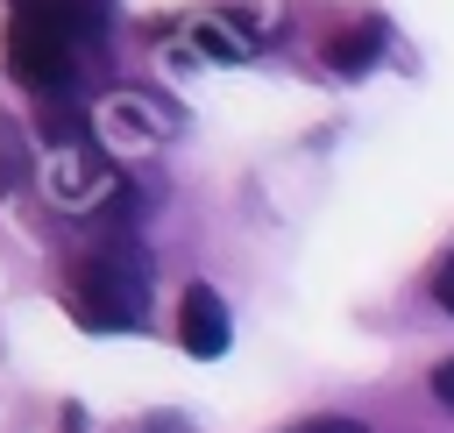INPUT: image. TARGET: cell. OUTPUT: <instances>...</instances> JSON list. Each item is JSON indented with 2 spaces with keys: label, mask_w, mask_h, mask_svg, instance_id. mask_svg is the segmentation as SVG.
I'll return each mask as SVG.
<instances>
[{
  "label": "cell",
  "mask_w": 454,
  "mask_h": 433,
  "mask_svg": "<svg viewBox=\"0 0 454 433\" xmlns=\"http://www.w3.org/2000/svg\"><path fill=\"white\" fill-rule=\"evenodd\" d=\"M71 291H78V319L92 334H135L149 312V256L135 241H106L78 263Z\"/></svg>",
  "instance_id": "cell-1"
},
{
  "label": "cell",
  "mask_w": 454,
  "mask_h": 433,
  "mask_svg": "<svg viewBox=\"0 0 454 433\" xmlns=\"http://www.w3.org/2000/svg\"><path fill=\"white\" fill-rule=\"evenodd\" d=\"M71 64H78V35L64 21H43V14H14L7 21V71L21 85H35L43 99H57L71 85Z\"/></svg>",
  "instance_id": "cell-2"
},
{
  "label": "cell",
  "mask_w": 454,
  "mask_h": 433,
  "mask_svg": "<svg viewBox=\"0 0 454 433\" xmlns=\"http://www.w3.org/2000/svg\"><path fill=\"white\" fill-rule=\"evenodd\" d=\"M43 192H50V206H64V213H99L106 199H128V185L114 177V156H106L92 135L50 149V163H43Z\"/></svg>",
  "instance_id": "cell-3"
},
{
  "label": "cell",
  "mask_w": 454,
  "mask_h": 433,
  "mask_svg": "<svg viewBox=\"0 0 454 433\" xmlns=\"http://www.w3.org/2000/svg\"><path fill=\"white\" fill-rule=\"evenodd\" d=\"M170 128H177V114H170L163 99H149V92H114V99L99 106V135H106V142H128V149L163 142Z\"/></svg>",
  "instance_id": "cell-4"
},
{
  "label": "cell",
  "mask_w": 454,
  "mask_h": 433,
  "mask_svg": "<svg viewBox=\"0 0 454 433\" xmlns=\"http://www.w3.org/2000/svg\"><path fill=\"white\" fill-rule=\"evenodd\" d=\"M177 341H184V348H192L199 362L227 355L234 327H227V305H220V291H213V284H192V291L177 298Z\"/></svg>",
  "instance_id": "cell-5"
},
{
  "label": "cell",
  "mask_w": 454,
  "mask_h": 433,
  "mask_svg": "<svg viewBox=\"0 0 454 433\" xmlns=\"http://www.w3.org/2000/svg\"><path fill=\"white\" fill-rule=\"evenodd\" d=\"M14 14H43V21H64L78 43H99V28H106V0H14Z\"/></svg>",
  "instance_id": "cell-6"
},
{
  "label": "cell",
  "mask_w": 454,
  "mask_h": 433,
  "mask_svg": "<svg viewBox=\"0 0 454 433\" xmlns=\"http://www.w3.org/2000/svg\"><path fill=\"white\" fill-rule=\"evenodd\" d=\"M376 57H383V21H355V28H340V35L326 43V64H333V71H348V78H355V71H369Z\"/></svg>",
  "instance_id": "cell-7"
},
{
  "label": "cell",
  "mask_w": 454,
  "mask_h": 433,
  "mask_svg": "<svg viewBox=\"0 0 454 433\" xmlns=\"http://www.w3.org/2000/svg\"><path fill=\"white\" fill-rule=\"evenodd\" d=\"M192 50L199 57H213V64H241V57H255V35H227V21H192Z\"/></svg>",
  "instance_id": "cell-8"
},
{
  "label": "cell",
  "mask_w": 454,
  "mask_h": 433,
  "mask_svg": "<svg viewBox=\"0 0 454 433\" xmlns=\"http://www.w3.org/2000/svg\"><path fill=\"white\" fill-rule=\"evenodd\" d=\"M21 170H28V156H21V128L0 121V185H21Z\"/></svg>",
  "instance_id": "cell-9"
},
{
  "label": "cell",
  "mask_w": 454,
  "mask_h": 433,
  "mask_svg": "<svg viewBox=\"0 0 454 433\" xmlns=\"http://www.w3.org/2000/svg\"><path fill=\"white\" fill-rule=\"evenodd\" d=\"M284 433H369L362 419H305V426H284Z\"/></svg>",
  "instance_id": "cell-10"
},
{
  "label": "cell",
  "mask_w": 454,
  "mask_h": 433,
  "mask_svg": "<svg viewBox=\"0 0 454 433\" xmlns=\"http://www.w3.org/2000/svg\"><path fill=\"white\" fill-rule=\"evenodd\" d=\"M433 298H440V312H454V256L433 270Z\"/></svg>",
  "instance_id": "cell-11"
},
{
  "label": "cell",
  "mask_w": 454,
  "mask_h": 433,
  "mask_svg": "<svg viewBox=\"0 0 454 433\" xmlns=\"http://www.w3.org/2000/svg\"><path fill=\"white\" fill-rule=\"evenodd\" d=\"M433 398L454 412V362H440V369H433Z\"/></svg>",
  "instance_id": "cell-12"
},
{
  "label": "cell",
  "mask_w": 454,
  "mask_h": 433,
  "mask_svg": "<svg viewBox=\"0 0 454 433\" xmlns=\"http://www.w3.org/2000/svg\"><path fill=\"white\" fill-rule=\"evenodd\" d=\"M57 433H85V412H78V405H64V426H57Z\"/></svg>",
  "instance_id": "cell-13"
}]
</instances>
